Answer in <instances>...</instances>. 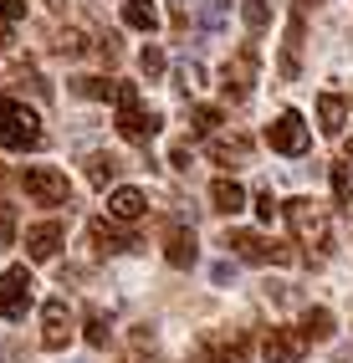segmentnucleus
Listing matches in <instances>:
<instances>
[{"mask_svg": "<svg viewBox=\"0 0 353 363\" xmlns=\"http://www.w3.org/2000/svg\"><path fill=\"white\" fill-rule=\"evenodd\" d=\"M327 179H333L338 210H343V215H353V179H348V164H333V169H327Z\"/></svg>", "mask_w": 353, "mask_h": 363, "instance_id": "24", "label": "nucleus"}, {"mask_svg": "<svg viewBox=\"0 0 353 363\" xmlns=\"http://www.w3.org/2000/svg\"><path fill=\"white\" fill-rule=\"evenodd\" d=\"M241 21H246L251 36H262V31L271 26V0H246V6H241Z\"/></svg>", "mask_w": 353, "mask_h": 363, "instance_id": "23", "label": "nucleus"}, {"mask_svg": "<svg viewBox=\"0 0 353 363\" xmlns=\"http://www.w3.org/2000/svg\"><path fill=\"white\" fill-rule=\"evenodd\" d=\"M82 323H87V328H82V333H87V343H92V348H103V343H108V318H103V307H87V312H82Z\"/></svg>", "mask_w": 353, "mask_h": 363, "instance_id": "26", "label": "nucleus"}, {"mask_svg": "<svg viewBox=\"0 0 353 363\" xmlns=\"http://www.w3.org/2000/svg\"><path fill=\"white\" fill-rule=\"evenodd\" d=\"M210 159H215L220 169H241L246 159H251V138L246 133H210Z\"/></svg>", "mask_w": 353, "mask_h": 363, "instance_id": "15", "label": "nucleus"}, {"mask_svg": "<svg viewBox=\"0 0 353 363\" xmlns=\"http://www.w3.org/2000/svg\"><path fill=\"white\" fill-rule=\"evenodd\" d=\"M41 143H46L41 118L26 103L0 98V149H41Z\"/></svg>", "mask_w": 353, "mask_h": 363, "instance_id": "2", "label": "nucleus"}, {"mask_svg": "<svg viewBox=\"0 0 353 363\" xmlns=\"http://www.w3.org/2000/svg\"><path fill=\"white\" fill-rule=\"evenodd\" d=\"M210 205H215L220 215H235V210H246V189L235 184L230 174H220L215 184H210Z\"/></svg>", "mask_w": 353, "mask_h": 363, "instance_id": "19", "label": "nucleus"}, {"mask_svg": "<svg viewBox=\"0 0 353 363\" xmlns=\"http://www.w3.org/2000/svg\"><path fill=\"white\" fill-rule=\"evenodd\" d=\"M21 189H26V200H36V205H72V184H67V174L52 169V164H26L21 169Z\"/></svg>", "mask_w": 353, "mask_h": 363, "instance_id": "4", "label": "nucleus"}, {"mask_svg": "<svg viewBox=\"0 0 353 363\" xmlns=\"http://www.w3.org/2000/svg\"><path fill=\"white\" fill-rule=\"evenodd\" d=\"M149 215V195L144 189H133V184H118V189H108V220H144Z\"/></svg>", "mask_w": 353, "mask_h": 363, "instance_id": "12", "label": "nucleus"}, {"mask_svg": "<svg viewBox=\"0 0 353 363\" xmlns=\"http://www.w3.org/2000/svg\"><path fill=\"white\" fill-rule=\"evenodd\" d=\"M72 92H82V98H118V82H108V77H77Z\"/></svg>", "mask_w": 353, "mask_h": 363, "instance_id": "27", "label": "nucleus"}, {"mask_svg": "<svg viewBox=\"0 0 353 363\" xmlns=\"http://www.w3.org/2000/svg\"><path fill=\"white\" fill-rule=\"evenodd\" d=\"M87 235H92V246H98L103 256L144 251V240H138V235H128V230H118V225H108V220H92V225H87Z\"/></svg>", "mask_w": 353, "mask_h": 363, "instance_id": "14", "label": "nucleus"}, {"mask_svg": "<svg viewBox=\"0 0 353 363\" xmlns=\"http://www.w3.org/2000/svg\"><path fill=\"white\" fill-rule=\"evenodd\" d=\"M343 118H348V103L338 98V92H323V98H318V128L327 138H338L343 133Z\"/></svg>", "mask_w": 353, "mask_h": 363, "instance_id": "18", "label": "nucleus"}, {"mask_svg": "<svg viewBox=\"0 0 353 363\" xmlns=\"http://www.w3.org/2000/svg\"><path fill=\"white\" fill-rule=\"evenodd\" d=\"M67 343H72V307L62 297H52V302H41V348L62 353Z\"/></svg>", "mask_w": 353, "mask_h": 363, "instance_id": "10", "label": "nucleus"}, {"mask_svg": "<svg viewBox=\"0 0 353 363\" xmlns=\"http://www.w3.org/2000/svg\"><path fill=\"white\" fill-rule=\"evenodd\" d=\"M220 118H225L220 108H190V133L195 138H210V133L220 128Z\"/></svg>", "mask_w": 353, "mask_h": 363, "instance_id": "25", "label": "nucleus"}, {"mask_svg": "<svg viewBox=\"0 0 353 363\" xmlns=\"http://www.w3.org/2000/svg\"><path fill=\"white\" fill-rule=\"evenodd\" d=\"M159 128H164V118H159L154 108H144L138 98L118 103V133H123L128 143H138V149H149V143L159 138Z\"/></svg>", "mask_w": 353, "mask_h": 363, "instance_id": "7", "label": "nucleus"}, {"mask_svg": "<svg viewBox=\"0 0 353 363\" xmlns=\"http://www.w3.org/2000/svg\"><path fill=\"white\" fill-rule=\"evenodd\" d=\"M220 246H225L230 256H241V261H256V266H287V261H292V251L276 246V240L262 235V230H225Z\"/></svg>", "mask_w": 353, "mask_h": 363, "instance_id": "3", "label": "nucleus"}, {"mask_svg": "<svg viewBox=\"0 0 353 363\" xmlns=\"http://www.w3.org/2000/svg\"><path fill=\"white\" fill-rule=\"evenodd\" d=\"M164 256H169V266H195L200 246H195V230L184 220H169V235H164Z\"/></svg>", "mask_w": 353, "mask_h": 363, "instance_id": "16", "label": "nucleus"}, {"mask_svg": "<svg viewBox=\"0 0 353 363\" xmlns=\"http://www.w3.org/2000/svg\"><path fill=\"white\" fill-rule=\"evenodd\" d=\"M348 154H353V143H348Z\"/></svg>", "mask_w": 353, "mask_h": 363, "instance_id": "38", "label": "nucleus"}, {"mask_svg": "<svg viewBox=\"0 0 353 363\" xmlns=\"http://www.w3.org/2000/svg\"><path fill=\"white\" fill-rule=\"evenodd\" d=\"M6 46H11V31H6V21H0V52H6Z\"/></svg>", "mask_w": 353, "mask_h": 363, "instance_id": "36", "label": "nucleus"}, {"mask_svg": "<svg viewBox=\"0 0 353 363\" xmlns=\"http://www.w3.org/2000/svg\"><path fill=\"white\" fill-rule=\"evenodd\" d=\"M138 67H144V77H159V72L169 67V57H164L159 46H144V52H138Z\"/></svg>", "mask_w": 353, "mask_h": 363, "instance_id": "29", "label": "nucleus"}, {"mask_svg": "<svg viewBox=\"0 0 353 363\" xmlns=\"http://www.w3.org/2000/svg\"><path fill=\"white\" fill-rule=\"evenodd\" d=\"M31 272L26 266H11V272H0V318H26V307H31Z\"/></svg>", "mask_w": 353, "mask_h": 363, "instance_id": "9", "label": "nucleus"}, {"mask_svg": "<svg viewBox=\"0 0 353 363\" xmlns=\"http://www.w3.org/2000/svg\"><path fill=\"white\" fill-rule=\"evenodd\" d=\"M62 240H67V225L62 220H41V225L26 230V256L31 261H52L62 251Z\"/></svg>", "mask_w": 353, "mask_h": 363, "instance_id": "13", "label": "nucleus"}, {"mask_svg": "<svg viewBox=\"0 0 353 363\" xmlns=\"http://www.w3.org/2000/svg\"><path fill=\"white\" fill-rule=\"evenodd\" d=\"M256 215H262V220H271V215H276V200H271V189H262V195H256Z\"/></svg>", "mask_w": 353, "mask_h": 363, "instance_id": "33", "label": "nucleus"}, {"mask_svg": "<svg viewBox=\"0 0 353 363\" xmlns=\"http://www.w3.org/2000/svg\"><path fill=\"white\" fill-rule=\"evenodd\" d=\"M11 235H16V210L0 205V246H11Z\"/></svg>", "mask_w": 353, "mask_h": 363, "instance_id": "31", "label": "nucleus"}, {"mask_svg": "<svg viewBox=\"0 0 353 363\" xmlns=\"http://www.w3.org/2000/svg\"><path fill=\"white\" fill-rule=\"evenodd\" d=\"M210 277H215V281H220V286H225V281H230V277H235V266H230V261H215V272H210Z\"/></svg>", "mask_w": 353, "mask_h": 363, "instance_id": "35", "label": "nucleus"}, {"mask_svg": "<svg viewBox=\"0 0 353 363\" xmlns=\"http://www.w3.org/2000/svg\"><path fill=\"white\" fill-rule=\"evenodd\" d=\"M308 348H313V343H308L297 328H271L267 343H262L267 363H302V353H308Z\"/></svg>", "mask_w": 353, "mask_h": 363, "instance_id": "11", "label": "nucleus"}, {"mask_svg": "<svg viewBox=\"0 0 353 363\" xmlns=\"http://www.w3.org/2000/svg\"><path fill=\"white\" fill-rule=\"evenodd\" d=\"M276 210L287 215V225H292V235L302 240V246H313L318 256H327V251H333V225H327V210H323L318 200L297 195V200L276 205Z\"/></svg>", "mask_w": 353, "mask_h": 363, "instance_id": "1", "label": "nucleus"}, {"mask_svg": "<svg viewBox=\"0 0 353 363\" xmlns=\"http://www.w3.org/2000/svg\"><path fill=\"white\" fill-rule=\"evenodd\" d=\"M46 6H52V11H62V6H67V0H46Z\"/></svg>", "mask_w": 353, "mask_h": 363, "instance_id": "37", "label": "nucleus"}, {"mask_svg": "<svg viewBox=\"0 0 353 363\" xmlns=\"http://www.w3.org/2000/svg\"><path fill=\"white\" fill-rule=\"evenodd\" d=\"M297 333L308 337V343H327V337H333V312H327V307H308L302 323H297Z\"/></svg>", "mask_w": 353, "mask_h": 363, "instance_id": "20", "label": "nucleus"}, {"mask_svg": "<svg viewBox=\"0 0 353 363\" xmlns=\"http://www.w3.org/2000/svg\"><path fill=\"white\" fill-rule=\"evenodd\" d=\"M123 26H133V31H159V6H154V0H123Z\"/></svg>", "mask_w": 353, "mask_h": 363, "instance_id": "21", "label": "nucleus"}, {"mask_svg": "<svg viewBox=\"0 0 353 363\" xmlns=\"http://www.w3.org/2000/svg\"><path fill=\"white\" fill-rule=\"evenodd\" d=\"M256 72H262V52H256V46L246 41L241 52H235L225 67H220V92L230 103H246L251 98V87H256Z\"/></svg>", "mask_w": 353, "mask_h": 363, "instance_id": "5", "label": "nucleus"}, {"mask_svg": "<svg viewBox=\"0 0 353 363\" xmlns=\"http://www.w3.org/2000/svg\"><path fill=\"white\" fill-rule=\"evenodd\" d=\"M190 159H195V154H190V143H179V149L169 154V164H174V169H190Z\"/></svg>", "mask_w": 353, "mask_h": 363, "instance_id": "34", "label": "nucleus"}, {"mask_svg": "<svg viewBox=\"0 0 353 363\" xmlns=\"http://www.w3.org/2000/svg\"><path fill=\"white\" fill-rule=\"evenodd\" d=\"M302 11H308V0H297V11H292V21H287V46H281V77H297V52H302V31H308Z\"/></svg>", "mask_w": 353, "mask_h": 363, "instance_id": "17", "label": "nucleus"}, {"mask_svg": "<svg viewBox=\"0 0 353 363\" xmlns=\"http://www.w3.org/2000/svg\"><path fill=\"white\" fill-rule=\"evenodd\" d=\"M26 16V0H0V21H21Z\"/></svg>", "mask_w": 353, "mask_h": 363, "instance_id": "32", "label": "nucleus"}, {"mask_svg": "<svg viewBox=\"0 0 353 363\" xmlns=\"http://www.w3.org/2000/svg\"><path fill=\"white\" fill-rule=\"evenodd\" d=\"M267 143H271L276 154H287V159H302V154L313 149V133H308V123H302V113L287 108V113H276L271 123H267Z\"/></svg>", "mask_w": 353, "mask_h": 363, "instance_id": "6", "label": "nucleus"}, {"mask_svg": "<svg viewBox=\"0 0 353 363\" xmlns=\"http://www.w3.org/2000/svg\"><path fill=\"white\" fill-rule=\"evenodd\" d=\"M251 337L246 333H210L195 343V363H246Z\"/></svg>", "mask_w": 353, "mask_h": 363, "instance_id": "8", "label": "nucleus"}, {"mask_svg": "<svg viewBox=\"0 0 353 363\" xmlns=\"http://www.w3.org/2000/svg\"><path fill=\"white\" fill-rule=\"evenodd\" d=\"M52 46H57V52H62V57H82V52H87V41H82L77 31H62V36H57Z\"/></svg>", "mask_w": 353, "mask_h": 363, "instance_id": "30", "label": "nucleus"}, {"mask_svg": "<svg viewBox=\"0 0 353 363\" xmlns=\"http://www.w3.org/2000/svg\"><path fill=\"white\" fill-rule=\"evenodd\" d=\"M118 169H123V164H118L113 154H87V184H92V189H108Z\"/></svg>", "mask_w": 353, "mask_h": 363, "instance_id": "22", "label": "nucleus"}, {"mask_svg": "<svg viewBox=\"0 0 353 363\" xmlns=\"http://www.w3.org/2000/svg\"><path fill=\"white\" fill-rule=\"evenodd\" d=\"M174 77H179V87H184V92H195V87H205V67L190 57V62H179V72H174Z\"/></svg>", "mask_w": 353, "mask_h": 363, "instance_id": "28", "label": "nucleus"}]
</instances>
